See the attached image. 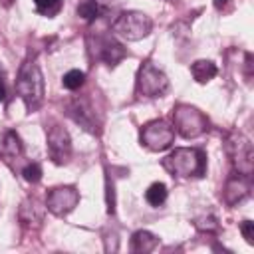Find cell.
<instances>
[{"mask_svg": "<svg viewBox=\"0 0 254 254\" xmlns=\"http://www.w3.org/2000/svg\"><path fill=\"white\" fill-rule=\"evenodd\" d=\"M214 6L222 12H230L232 10V0H214Z\"/></svg>", "mask_w": 254, "mask_h": 254, "instance_id": "cell-22", "label": "cell"}, {"mask_svg": "<svg viewBox=\"0 0 254 254\" xmlns=\"http://www.w3.org/2000/svg\"><path fill=\"white\" fill-rule=\"evenodd\" d=\"M246 179L248 177H244V175H234V177H230L226 181V187H224L222 194H224V202L228 206H234L236 202H240V200H244L248 196L250 185H248Z\"/></svg>", "mask_w": 254, "mask_h": 254, "instance_id": "cell-11", "label": "cell"}, {"mask_svg": "<svg viewBox=\"0 0 254 254\" xmlns=\"http://www.w3.org/2000/svg\"><path fill=\"white\" fill-rule=\"evenodd\" d=\"M190 73L196 83H206L216 75V65L210 60H196L190 65Z\"/></svg>", "mask_w": 254, "mask_h": 254, "instance_id": "cell-15", "label": "cell"}, {"mask_svg": "<svg viewBox=\"0 0 254 254\" xmlns=\"http://www.w3.org/2000/svg\"><path fill=\"white\" fill-rule=\"evenodd\" d=\"M83 81H85V73H83V71H79V69H69V71L64 75V79H62L64 87H65V89H69V91L79 89V87L83 85Z\"/></svg>", "mask_w": 254, "mask_h": 254, "instance_id": "cell-19", "label": "cell"}, {"mask_svg": "<svg viewBox=\"0 0 254 254\" xmlns=\"http://www.w3.org/2000/svg\"><path fill=\"white\" fill-rule=\"evenodd\" d=\"M22 175H24V179H26L28 183H38V181L42 179V167H40L38 163H30V165L24 167Z\"/></svg>", "mask_w": 254, "mask_h": 254, "instance_id": "cell-20", "label": "cell"}, {"mask_svg": "<svg viewBox=\"0 0 254 254\" xmlns=\"http://www.w3.org/2000/svg\"><path fill=\"white\" fill-rule=\"evenodd\" d=\"M16 91L26 103L28 111H36L44 101V77L34 62H24L16 77Z\"/></svg>", "mask_w": 254, "mask_h": 254, "instance_id": "cell-1", "label": "cell"}, {"mask_svg": "<svg viewBox=\"0 0 254 254\" xmlns=\"http://www.w3.org/2000/svg\"><path fill=\"white\" fill-rule=\"evenodd\" d=\"M163 167L173 177H181V179L200 177V175H204V169H206V157L200 149L181 147L163 159Z\"/></svg>", "mask_w": 254, "mask_h": 254, "instance_id": "cell-2", "label": "cell"}, {"mask_svg": "<svg viewBox=\"0 0 254 254\" xmlns=\"http://www.w3.org/2000/svg\"><path fill=\"white\" fill-rule=\"evenodd\" d=\"M77 202H79V192L75 190V187H56L46 196V206L56 216H64L71 212L77 206Z\"/></svg>", "mask_w": 254, "mask_h": 254, "instance_id": "cell-9", "label": "cell"}, {"mask_svg": "<svg viewBox=\"0 0 254 254\" xmlns=\"http://www.w3.org/2000/svg\"><path fill=\"white\" fill-rule=\"evenodd\" d=\"M157 244H159V238L155 234H151L149 230H137L131 236V250L137 254H147V252L155 250Z\"/></svg>", "mask_w": 254, "mask_h": 254, "instance_id": "cell-13", "label": "cell"}, {"mask_svg": "<svg viewBox=\"0 0 254 254\" xmlns=\"http://www.w3.org/2000/svg\"><path fill=\"white\" fill-rule=\"evenodd\" d=\"M151 28H153L151 18H149L147 14H143V12H137V10L121 12V14L113 20V24H111V30H113L119 38H123V40H127V42H137V40L149 36Z\"/></svg>", "mask_w": 254, "mask_h": 254, "instance_id": "cell-3", "label": "cell"}, {"mask_svg": "<svg viewBox=\"0 0 254 254\" xmlns=\"http://www.w3.org/2000/svg\"><path fill=\"white\" fill-rule=\"evenodd\" d=\"M173 121H175V129L185 137V139H194L198 135H202L206 131V117L196 109V107H190V105H177L175 111H173Z\"/></svg>", "mask_w": 254, "mask_h": 254, "instance_id": "cell-4", "label": "cell"}, {"mask_svg": "<svg viewBox=\"0 0 254 254\" xmlns=\"http://www.w3.org/2000/svg\"><path fill=\"white\" fill-rule=\"evenodd\" d=\"M97 56L107 64V65H117L125 56H127V50L117 44L115 40L111 38H101V48L97 52Z\"/></svg>", "mask_w": 254, "mask_h": 254, "instance_id": "cell-12", "label": "cell"}, {"mask_svg": "<svg viewBox=\"0 0 254 254\" xmlns=\"http://www.w3.org/2000/svg\"><path fill=\"white\" fill-rule=\"evenodd\" d=\"M67 115L75 121V123H79L85 131H89V133H97V117H95V109L91 107V103H89V99H85V97H75V99H71L69 103H67Z\"/></svg>", "mask_w": 254, "mask_h": 254, "instance_id": "cell-10", "label": "cell"}, {"mask_svg": "<svg viewBox=\"0 0 254 254\" xmlns=\"http://www.w3.org/2000/svg\"><path fill=\"white\" fill-rule=\"evenodd\" d=\"M167 198V187L163 183H153L147 190H145V200L151 206H161Z\"/></svg>", "mask_w": 254, "mask_h": 254, "instance_id": "cell-16", "label": "cell"}, {"mask_svg": "<svg viewBox=\"0 0 254 254\" xmlns=\"http://www.w3.org/2000/svg\"><path fill=\"white\" fill-rule=\"evenodd\" d=\"M4 97H6V87H4V83L0 79V101H4Z\"/></svg>", "mask_w": 254, "mask_h": 254, "instance_id": "cell-23", "label": "cell"}, {"mask_svg": "<svg viewBox=\"0 0 254 254\" xmlns=\"http://www.w3.org/2000/svg\"><path fill=\"white\" fill-rule=\"evenodd\" d=\"M226 149L232 157V163L238 171V175L250 177L254 171V151L252 143L242 135V133H232L226 141Z\"/></svg>", "mask_w": 254, "mask_h": 254, "instance_id": "cell-7", "label": "cell"}, {"mask_svg": "<svg viewBox=\"0 0 254 254\" xmlns=\"http://www.w3.org/2000/svg\"><path fill=\"white\" fill-rule=\"evenodd\" d=\"M62 4H64L62 0H34L36 10L46 18H54L62 10Z\"/></svg>", "mask_w": 254, "mask_h": 254, "instance_id": "cell-17", "label": "cell"}, {"mask_svg": "<svg viewBox=\"0 0 254 254\" xmlns=\"http://www.w3.org/2000/svg\"><path fill=\"white\" fill-rule=\"evenodd\" d=\"M175 141V129L165 119L149 121L141 129V145H145L149 151H165Z\"/></svg>", "mask_w": 254, "mask_h": 254, "instance_id": "cell-6", "label": "cell"}, {"mask_svg": "<svg viewBox=\"0 0 254 254\" xmlns=\"http://www.w3.org/2000/svg\"><path fill=\"white\" fill-rule=\"evenodd\" d=\"M99 14V2L97 0H83L79 6H77V16L85 22H91L95 20Z\"/></svg>", "mask_w": 254, "mask_h": 254, "instance_id": "cell-18", "label": "cell"}, {"mask_svg": "<svg viewBox=\"0 0 254 254\" xmlns=\"http://www.w3.org/2000/svg\"><path fill=\"white\" fill-rule=\"evenodd\" d=\"M48 153L56 165H65L71 157V139L62 125H52L48 129Z\"/></svg>", "mask_w": 254, "mask_h": 254, "instance_id": "cell-8", "label": "cell"}, {"mask_svg": "<svg viewBox=\"0 0 254 254\" xmlns=\"http://www.w3.org/2000/svg\"><path fill=\"white\" fill-rule=\"evenodd\" d=\"M169 79L167 75L155 67L151 62H145L137 71V93L143 97H159L167 91Z\"/></svg>", "mask_w": 254, "mask_h": 254, "instance_id": "cell-5", "label": "cell"}, {"mask_svg": "<svg viewBox=\"0 0 254 254\" xmlns=\"http://www.w3.org/2000/svg\"><path fill=\"white\" fill-rule=\"evenodd\" d=\"M240 232H242V236L246 238L248 244H254V222L244 220V222L240 224Z\"/></svg>", "mask_w": 254, "mask_h": 254, "instance_id": "cell-21", "label": "cell"}, {"mask_svg": "<svg viewBox=\"0 0 254 254\" xmlns=\"http://www.w3.org/2000/svg\"><path fill=\"white\" fill-rule=\"evenodd\" d=\"M0 155L6 159H14L22 155V141L16 131H6L0 139Z\"/></svg>", "mask_w": 254, "mask_h": 254, "instance_id": "cell-14", "label": "cell"}]
</instances>
